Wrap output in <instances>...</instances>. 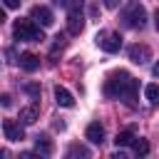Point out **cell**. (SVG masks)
Masks as SVG:
<instances>
[{
	"label": "cell",
	"instance_id": "1",
	"mask_svg": "<svg viewBox=\"0 0 159 159\" xmlns=\"http://www.w3.org/2000/svg\"><path fill=\"white\" fill-rule=\"evenodd\" d=\"M104 94L112 97V99H122L124 104L134 107L137 104V94H139V82L124 70L112 72L107 77V82H104Z\"/></svg>",
	"mask_w": 159,
	"mask_h": 159
},
{
	"label": "cell",
	"instance_id": "2",
	"mask_svg": "<svg viewBox=\"0 0 159 159\" xmlns=\"http://www.w3.org/2000/svg\"><path fill=\"white\" fill-rule=\"evenodd\" d=\"M12 35H15V40H22V42H40V40H45V35H42V30L37 27L35 20H17L15 27H12Z\"/></svg>",
	"mask_w": 159,
	"mask_h": 159
},
{
	"label": "cell",
	"instance_id": "3",
	"mask_svg": "<svg viewBox=\"0 0 159 159\" xmlns=\"http://www.w3.org/2000/svg\"><path fill=\"white\" fill-rule=\"evenodd\" d=\"M122 20H124L127 27H132V30H142V27L147 25V10H144V5L132 2V5L127 7V12H124Z\"/></svg>",
	"mask_w": 159,
	"mask_h": 159
},
{
	"label": "cell",
	"instance_id": "4",
	"mask_svg": "<svg viewBox=\"0 0 159 159\" xmlns=\"http://www.w3.org/2000/svg\"><path fill=\"white\" fill-rule=\"evenodd\" d=\"M82 27H84V15H82L80 2H75L67 12V30H70V35H80Z\"/></svg>",
	"mask_w": 159,
	"mask_h": 159
},
{
	"label": "cell",
	"instance_id": "5",
	"mask_svg": "<svg viewBox=\"0 0 159 159\" xmlns=\"http://www.w3.org/2000/svg\"><path fill=\"white\" fill-rule=\"evenodd\" d=\"M97 45H99L104 52H119V47H122V35H119V32H99V35H97Z\"/></svg>",
	"mask_w": 159,
	"mask_h": 159
},
{
	"label": "cell",
	"instance_id": "6",
	"mask_svg": "<svg viewBox=\"0 0 159 159\" xmlns=\"http://www.w3.org/2000/svg\"><path fill=\"white\" fill-rule=\"evenodd\" d=\"M30 17H32L37 25H42V27H50V25L55 22L52 10H50V7H45V5H35V7H32V12H30Z\"/></svg>",
	"mask_w": 159,
	"mask_h": 159
},
{
	"label": "cell",
	"instance_id": "7",
	"mask_svg": "<svg viewBox=\"0 0 159 159\" xmlns=\"http://www.w3.org/2000/svg\"><path fill=\"white\" fill-rule=\"evenodd\" d=\"M129 60L137 62V65H147L152 60V50L147 45H132L129 47Z\"/></svg>",
	"mask_w": 159,
	"mask_h": 159
},
{
	"label": "cell",
	"instance_id": "8",
	"mask_svg": "<svg viewBox=\"0 0 159 159\" xmlns=\"http://www.w3.org/2000/svg\"><path fill=\"white\" fill-rule=\"evenodd\" d=\"M2 132H5V137L10 139V142H20L25 134H22V127L15 122V119H2Z\"/></svg>",
	"mask_w": 159,
	"mask_h": 159
},
{
	"label": "cell",
	"instance_id": "9",
	"mask_svg": "<svg viewBox=\"0 0 159 159\" xmlns=\"http://www.w3.org/2000/svg\"><path fill=\"white\" fill-rule=\"evenodd\" d=\"M20 67H22L25 72H35V70L40 67V57H37L35 52H22V55H20Z\"/></svg>",
	"mask_w": 159,
	"mask_h": 159
},
{
	"label": "cell",
	"instance_id": "10",
	"mask_svg": "<svg viewBox=\"0 0 159 159\" xmlns=\"http://www.w3.org/2000/svg\"><path fill=\"white\" fill-rule=\"evenodd\" d=\"M84 134H87V139H89L92 144H102V142H104V127H102L99 122H92Z\"/></svg>",
	"mask_w": 159,
	"mask_h": 159
},
{
	"label": "cell",
	"instance_id": "11",
	"mask_svg": "<svg viewBox=\"0 0 159 159\" xmlns=\"http://www.w3.org/2000/svg\"><path fill=\"white\" fill-rule=\"evenodd\" d=\"M55 99H57L60 107H75V97L65 87H55Z\"/></svg>",
	"mask_w": 159,
	"mask_h": 159
},
{
	"label": "cell",
	"instance_id": "12",
	"mask_svg": "<svg viewBox=\"0 0 159 159\" xmlns=\"http://www.w3.org/2000/svg\"><path fill=\"white\" fill-rule=\"evenodd\" d=\"M37 117H40V112H37L35 104H32V107H25V109L20 112V122H22V124H35Z\"/></svg>",
	"mask_w": 159,
	"mask_h": 159
},
{
	"label": "cell",
	"instance_id": "13",
	"mask_svg": "<svg viewBox=\"0 0 159 159\" xmlns=\"http://www.w3.org/2000/svg\"><path fill=\"white\" fill-rule=\"evenodd\" d=\"M35 149H37L40 154L50 157V154H52V142H50L47 137H37V139H35Z\"/></svg>",
	"mask_w": 159,
	"mask_h": 159
},
{
	"label": "cell",
	"instance_id": "14",
	"mask_svg": "<svg viewBox=\"0 0 159 159\" xmlns=\"http://www.w3.org/2000/svg\"><path fill=\"white\" fill-rule=\"evenodd\" d=\"M144 97H147V102L149 104H159V84H147L144 87Z\"/></svg>",
	"mask_w": 159,
	"mask_h": 159
},
{
	"label": "cell",
	"instance_id": "15",
	"mask_svg": "<svg viewBox=\"0 0 159 159\" xmlns=\"http://www.w3.org/2000/svg\"><path fill=\"white\" fill-rule=\"evenodd\" d=\"M114 142H117V147H127V144H132V142H134V134H132L129 129H124V132H119V134H117V139H114Z\"/></svg>",
	"mask_w": 159,
	"mask_h": 159
},
{
	"label": "cell",
	"instance_id": "16",
	"mask_svg": "<svg viewBox=\"0 0 159 159\" xmlns=\"http://www.w3.org/2000/svg\"><path fill=\"white\" fill-rule=\"evenodd\" d=\"M134 154H137V157H147V154H149V144H147L144 139H137V142H134Z\"/></svg>",
	"mask_w": 159,
	"mask_h": 159
},
{
	"label": "cell",
	"instance_id": "17",
	"mask_svg": "<svg viewBox=\"0 0 159 159\" xmlns=\"http://www.w3.org/2000/svg\"><path fill=\"white\" fill-rule=\"evenodd\" d=\"M77 154H80V157H89V152H87L84 147H72V149H70V157H77Z\"/></svg>",
	"mask_w": 159,
	"mask_h": 159
},
{
	"label": "cell",
	"instance_id": "18",
	"mask_svg": "<svg viewBox=\"0 0 159 159\" xmlns=\"http://www.w3.org/2000/svg\"><path fill=\"white\" fill-rule=\"evenodd\" d=\"M25 89H27V94H32V97H40V87H37V84H27Z\"/></svg>",
	"mask_w": 159,
	"mask_h": 159
},
{
	"label": "cell",
	"instance_id": "19",
	"mask_svg": "<svg viewBox=\"0 0 159 159\" xmlns=\"http://www.w3.org/2000/svg\"><path fill=\"white\" fill-rule=\"evenodd\" d=\"M75 2H77V0H55V5H62V7H67V10H70Z\"/></svg>",
	"mask_w": 159,
	"mask_h": 159
},
{
	"label": "cell",
	"instance_id": "20",
	"mask_svg": "<svg viewBox=\"0 0 159 159\" xmlns=\"http://www.w3.org/2000/svg\"><path fill=\"white\" fill-rule=\"evenodd\" d=\"M122 0H104V7H109V10H114L117 5H119Z\"/></svg>",
	"mask_w": 159,
	"mask_h": 159
},
{
	"label": "cell",
	"instance_id": "21",
	"mask_svg": "<svg viewBox=\"0 0 159 159\" xmlns=\"http://www.w3.org/2000/svg\"><path fill=\"white\" fill-rule=\"evenodd\" d=\"M5 7H20V0H2Z\"/></svg>",
	"mask_w": 159,
	"mask_h": 159
},
{
	"label": "cell",
	"instance_id": "22",
	"mask_svg": "<svg viewBox=\"0 0 159 159\" xmlns=\"http://www.w3.org/2000/svg\"><path fill=\"white\" fill-rule=\"evenodd\" d=\"M10 99H12V97H10V94H2V97H0V102H2V107H10V104H12V102H10Z\"/></svg>",
	"mask_w": 159,
	"mask_h": 159
},
{
	"label": "cell",
	"instance_id": "23",
	"mask_svg": "<svg viewBox=\"0 0 159 159\" xmlns=\"http://www.w3.org/2000/svg\"><path fill=\"white\" fill-rule=\"evenodd\" d=\"M2 22H5V10L0 7V25H2Z\"/></svg>",
	"mask_w": 159,
	"mask_h": 159
},
{
	"label": "cell",
	"instance_id": "24",
	"mask_svg": "<svg viewBox=\"0 0 159 159\" xmlns=\"http://www.w3.org/2000/svg\"><path fill=\"white\" fill-rule=\"evenodd\" d=\"M154 25H157V30H159V10H157V15H154Z\"/></svg>",
	"mask_w": 159,
	"mask_h": 159
},
{
	"label": "cell",
	"instance_id": "25",
	"mask_svg": "<svg viewBox=\"0 0 159 159\" xmlns=\"http://www.w3.org/2000/svg\"><path fill=\"white\" fill-rule=\"evenodd\" d=\"M152 72H154V77H159V65H157V67H154Z\"/></svg>",
	"mask_w": 159,
	"mask_h": 159
}]
</instances>
